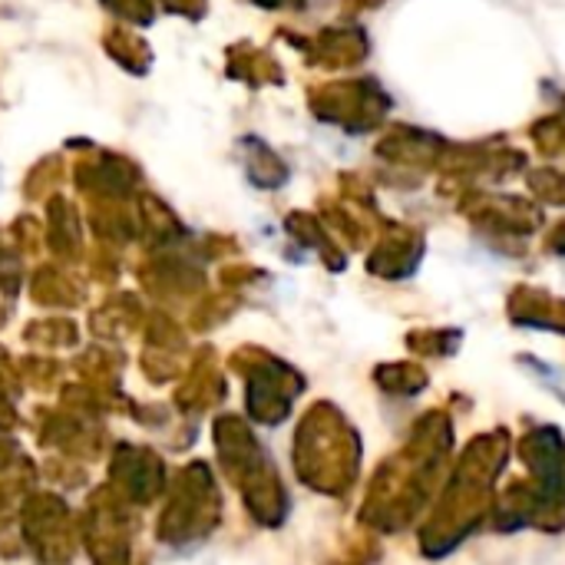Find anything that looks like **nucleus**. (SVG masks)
<instances>
[{
    "instance_id": "obj_1",
    "label": "nucleus",
    "mask_w": 565,
    "mask_h": 565,
    "mask_svg": "<svg viewBox=\"0 0 565 565\" xmlns=\"http://www.w3.org/2000/svg\"><path fill=\"white\" fill-rule=\"evenodd\" d=\"M113 483L136 503L149 500L156 490H159V477H162V467L159 460H152L146 450L139 447H119L116 457H113Z\"/></svg>"
}]
</instances>
